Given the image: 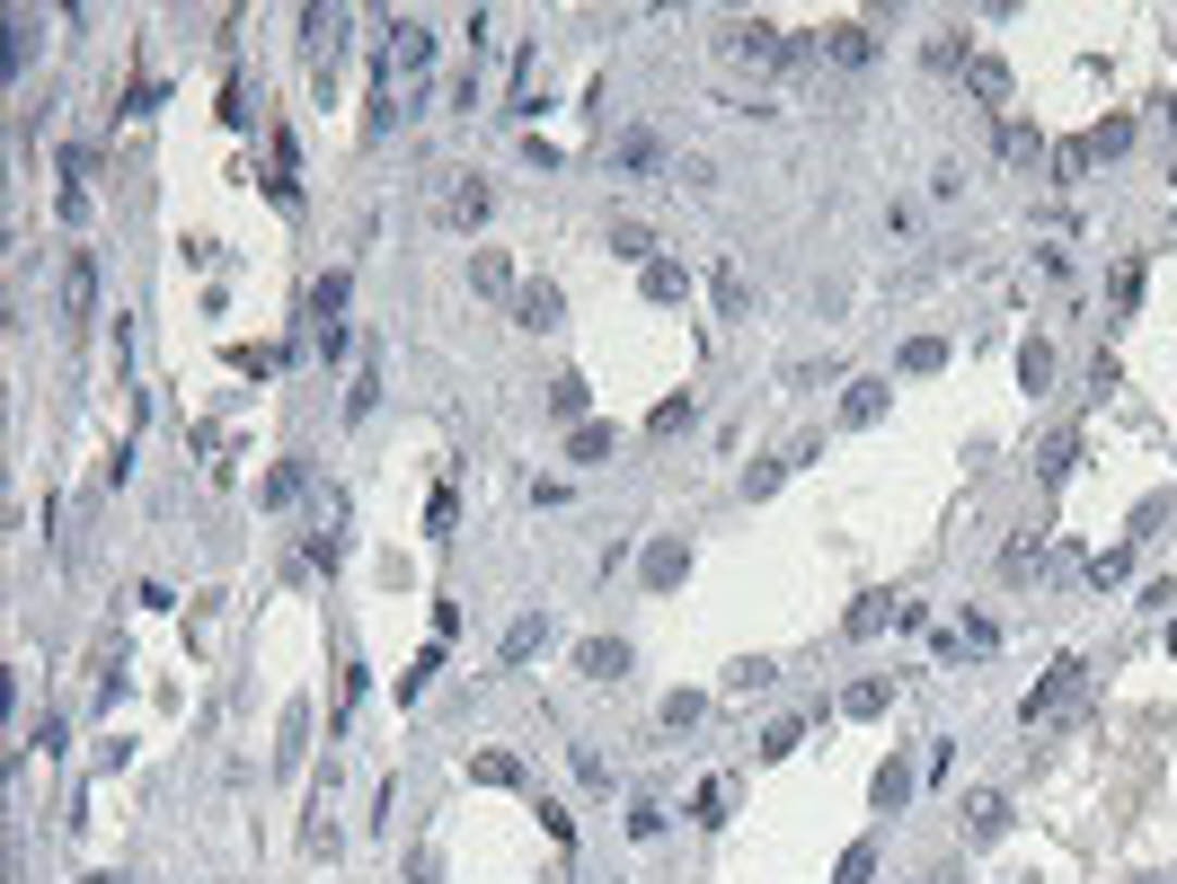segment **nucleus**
Masks as SVG:
<instances>
[{
	"label": "nucleus",
	"mask_w": 1177,
	"mask_h": 884,
	"mask_svg": "<svg viewBox=\"0 0 1177 884\" xmlns=\"http://www.w3.org/2000/svg\"><path fill=\"white\" fill-rule=\"evenodd\" d=\"M1071 699H1080V655H1063V663L1027 690V725H1036V717H1054V708H1071Z\"/></svg>",
	"instance_id": "nucleus-1"
},
{
	"label": "nucleus",
	"mask_w": 1177,
	"mask_h": 884,
	"mask_svg": "<svg viewBox=\"0 0 1177 884\" xmlns=\"http://www.w3.org/2000/svg\"><path fill=\"white\" fill-rule=\"evenodd\" d=\"M425 62H434V36L417 18H399V27H389V72H425Z\"/></svg>",
	"instance_id": "nucleus-2"
},
{
	"label": "nucleus",
	"mask_w": 1177,
	"mask_h": 884,
	"mask_svg": "<svg viewBox=\"0 0 1177 884\" xmlns=\"http://www.w3.org/2000/svg\"><path fill=\"white\" fill-rule=\"evenodd\" d=\"M575 663H584V682H620V672H629V646H620V637H584Z\"/></svg>",
	"instance_id": "nucleus-3"
},
{
	"label": "nucleus",
	"mask_w": 1177,
	"mask_h": 884,
	"mask_svg": "<svg viewBox=\"0 0 1177 884\" xmlns=\"http://www.w3.org/2000/svg\"><path fill=\"white\" fill-rule=\"evenodd\" d=\"M727 53H753V62H797V45L779 36V27H735V36H727Z\"/></svg>",
	"instance_id": "nucleus-4"
},
{
	"label": "nucleus",
	"mask_w": 1177,
	"mask_h": 884,
	"mask_svg": "<svg viewBox=\"0 0 1177 884\" xmlns=\"http://www.w3.org/2000/svg\"><path fill=\"white\" fill-rule=\"evenodd\" d=\"M89 301H98V265L72 257V275H62V319H89Z\"/></svg>",
	"instance_id": "nucleus-5"
},
{
	"label": "nucleus",
	"mask_w": 1177,
	"mask_h": 884,
	"mask_svg": "<svg viewBox=\"0 0 1177 884\" xmlns=\"http://www.w3.org/2000/svg\"><path fill=\"white\" fill-rule=\"evenodd\" d=\"M301 36H310V62H337V45H346V18H337V10H310V18H301Z\"/></svg>",
	"instance_id": "nucleus-6"
},
{
	"label": "nucleus",
	"mask_w": 1177,
	"mask_h": 884,
	"mask_svg": "<svg viewBox=\"0 0 1177 884\" xmlns=\"http://www.w3.org/2000/svg\"><path fill=\"white\" fill-rule=\"evenodd\" d=\"M823 53L859 72V62H877V36H868V27H832V36H823Z\"/></svg>",
	"instance_id": "nucleus-7"
},
{
	"label": "nucleus",
	"mask_w": 1177,
	"mask_h": 884,
	"mask_svg": "<svg viewBox=\"0 0 1177 884\" xmlns=\"http://www.w3.org/2000/svg\"><path fill=\"white\" fill-rule=\"evenodd\" d=\"M885 620H903V601H894V593H868L859 610H850V637H877Z\"/></svg>",
	"instance_id": "nucleus-8"
},
{
	"label": "nucleus",
	"mask_w": 1177,
	"mask_h": 884,
	"mask_svg": "<svg viewBox=\"0 0 1177 884\" xmlns=\"http://www.w3.org/2000/svg\"><path fill=\"white\" fill-rule=\"evenodd\" d=\"M541 646H549V620H513L505 628V663H532Z\"/></svg>",
	"instance_id": "nucleus-9"
},
{
	"label": "nucleus",
	"mask_w": 1177,
	"mask_h": 884,
	"mask_svg": "<svg viewBox=\"0 0 1177 884\" xmlns=\"http://www.w3.org/2000/svg\"><path fill=\"white\" fill-rule=\"evenodd\" d=\"M513 319H522V327H558V284H532V292L513 301Z\"/></svg>",
	"instance_id": "nucleus-10"
},
{
	"label": "nucleus",
	"mask_w": 1177,
	"mask_h": 884,
	"mask_svg": "<svg viewBox=\"0 0 1177 884\" xmlns=\"http://www.w3.org/2000/svg\"><path fill=\"white\" fill-rule=\"evenodd\" d=\"M611 257H646V265H656V231H646V222H611Z\"/></svg>",
	"instance_id": "nucleus-11"
},
{
	"label": "nucleus",
	"mask_w": 1177,
	"mask_h": 884,
	"mask_svg": "<svg viewBox=\"0 0 1177 884\" xmlns=\"http://www.w3.org/2000/svg\"><path fill=\"white\" fill-rule=\"evenodd\" d=\"M841 708H850V717H885V708H894V682H850Z\"/></svg>",
	"instance_id": "nucleus-12"
},
{
	"label": "nucleus",
	"mask_w": 1177,
	"mask_h": 884,
	"mask_svg": "<svg viewBox=\"0 0 1177 884\" xmlns=\"http://www.w3.org/2000/svg\"><path fill=\"white\" fill-rule=\"evenodd\" d=\"M965 813H974V841H1001V832H1009V805H1001V796H974Z\"/></svg>",
	"instance_id": "nucleus-13"
},
{
	"label": "nucleus",
	"mask_w": 1177,
	"mask_h": 884,
	"mask_svg": "<svg viewBox=\"0 0 1177 884\" xmlns=\"http://www.w3.org/2000/svg\"><path fill=\"white\" fill-rule=\"evenodd\" d=\"M470 770H479V787H522V761L513 752H479Z\"/></svg>",
	"instance_id": "nucleus-14"
},
{
	"label": "nucleus",
	"mask_w": 1177,
	"mask_h": 884,
	"mask_svg": "<svg viewBox=\"0 0 1177 884\" xmlns=\"http://www.w3.org/2000/svg\"><path fill=\"white\" fill-rule=\"evenodd\" d=\"M717 310H727V319H753V292H744L735 265H717Z\"/></svg>",
	"instance_id": "nucleus-15"
},
{
	"label": "nucleus",
	"mask_w": 1177,
	"mask_h": 884,
	"mask_svg": "<svg viewBox=\"0 0 1177 884\" xmlns=\"http://www.w3.org/2000/svg\"><path fill=\"white\" fill-rule=\"evenodd\" d=\"M567 460H611V425H575L567 434Z\"/></svg>",
	"instance_id": "nucleus-16"
},
{
	"label": "nucleus",
	"mask_w": 1177,
	"mask_h": 884,
	"mask_svg": "<svg viewBox=\"0 0 1177 884\" xmlns=\"http://www.w3.org/2000/svg\"><path fill=\"white\" fill-rule=\"evenodd\" d=\"M841 416H850V425H877V416H885V389H877V381H859V389H850V407H841Z\"/></svg>",
	"instance_id": "nucleus-17"
},
{
	"label": "nucleus",
	"mask_w": 1177,
	"mask_h": 884,
	"mask_svg": "<svg viewBox=\"0 0 1177 884\" xmlns=\"http://www.w3.org/2000/svg\"><path fill=\"white\" fill-rule=\"evenodd\" d=\"M903 796H912V761H885V770H877V805H885V813H894V805H903Z\"/></svg>",
	"instance_id": "nucleus-18"
},
{
	"label": "nucleus",
	"mask_w": 1177,
	"mask_h": 884,
	"mask_svg": "<svg viewBox=\"0 0 1177 884\" xmlns=\"http://www.w3.org/2000/svg\"><path fill=\"white\" fill-rule=\"evenodd\" d=\"M682 575V539H656V549H646V584H673Z\"/></svg>",
	"instance_id": "nucleus-19"
},
{
	"label": "nucleus",
	"mask_w": 1177,
	"mask_h": 884,
	"mask_svg": "<svg viewBox=\"0 0 1177 884\" xmlns=\"http://www.w3.org/2000/svg\"><path fill=\"white\" fill-rule=\"evenodd\" d=\"M779 682V663H761V655H744L735 672H727V690H770Z\"/></svg>",
	"instance_id": "nucleus-20"
},
{
	"label": "nucleus",
	"mask_w": 1177,
	"mask_h": 884,
	"mask_svg": "<svg viewBox=\"0 0 1177 884\" xmlns=\"http://www.w3.org/2000/svg\"><path fill=\"white\" fill-rule=\"evenodd\" d=\"M877 875V849L859 841V849H841V867H832V884H868Z\"/></svg>",
	"instance_id": "nucleus-21"
},
{
	"label": "nucleus",
	"mask_w": 1177,
	"mask_h": 884,
	"mask_svg": "<svg viewBox=\"0 0 1177 884\" xmlns=\"http://www.w3.org/2000/svg\"><path fill=\"white\" fill-rule=\"evenodd\" d=\"M443 213H451V222H479V213H487V186H451Z\"/></svg>",
	"instance_id": "nucleus-22"
},
{
	"label": "nucleus",
	"mask_w": 1177,
	"mask_h": 884,
	"mask_svg": "<svg viewBox=\"0 0 1177 884\" xmlns=\"http://www.w3.org/2000/svg\"><path fill=\"white\" fill-rule=\"evenodd\" d=\"M646 301H682V265H665V257L646 265Z\"/></svg>",
	"instance_id": "nucleus-23"
},
{
	"label": "nucleus",
	"mask_w": 1177,
	"mask_h": 884,
	"mask_svg": "<svg viewBox=\"0 0 1177 884\" xmlns=\"http://www.w3.org/2000/svg\"><path fill=\"white\" fill-rule=\"evenodd\" d=\"M797 743H806V725H797V717H789V725H770V734H761V761H789Z\"/></svg>",
	"instance_id": "nucleus-24"
},
{
	"label": "nucleus",
	"mask_w": 1177,
	"mask_h": 884,
	"mask_svg": "<svg viewBox=\"0 0 1177 884\" xmlns=\"http://www.w3.org/2000/svg\"><path fill=\"white\" fill-rule=\"evenodd\" d=\"M620 169H629V177L656 169V133H629V142H620Z\"/></svg>",
	"instance_id": "nucleus-25"
},
{
	"label": "nucleus",
	"mask_w": 1177,
	"mask_h": 884,
	"mask_svg": "<svg viewBox=\"0 0 1177 884\" xmlns=\"http://www.w3.org/2000/svg\"><path fill=\"white\" fill-rule=\"evenodd\" d=\"M1071 460H1080V434H1054V443H1044V460H1036V469H1044V478H1063Z\"/></svg>",
	"instance_id": "nucleus-26"
},
{
	"label": "nucleus",
	"mask_w": 1177,
	"mask_h": 884,
	"mask_svg": "<svg viewBox=\"0 0 1177 884\" xmlns=\"http://www.w3.org/2000/svg\"><path fill=\"white\" fill-rule=\"evenodd\" d=\"M549 407H558V416H567V425H584V381H575V372H567V381H558V389H549Z\"/></svg>",
	"instance_id": "nucleus-27"
},
{
	"label": "nucleus",
	"mask_w": 1177,
	"mask_h": 884,
	"mask_svg": "<svg viewBox=\"0 0 1177 884\" xmlns=\"http://www.w3.org/2000/svg\"><path fill=\"white\" fill-rule=\"evenodd\" d=\"M903 363H912V372H939V363H947V346H939V336H912Z\"/></svg>",
	"instance_id": "nucleus-28"
},
{
	"label": "nucleus",
	"mask_w": 1177,
	"mask_h": 884,
	"mask_svg": "<svg viewBox=\"0 0 1177 884\" xmlns=\"http://www.w3.org/2000/svg\"><path fill=\"white\" fill-rule=\"evenodd\" d=\"M310 310H319V319H337V310H346V275H319V292H310Z\"/></svg>",
	"instance_id": "nucleus-29"
},
{
	"label": "nucleus",
	"mask_w": 1177,
	"mask_h": 884,
	"mask_svg": "<svg viewBox=\"0 0 1177 884\" xmlns=\"http://www.w3.org/2000/svg\"><path fill=\"white\" fill-rule=\"evenodd\" d=\"M1018 381H1027V389H1044V381H1054V354L1027 346V354H1018Z\"/></svg>",
	"instance_id": "nucleus-30"
},
{
	"label": "nucleus",
	"mask_w": 1177,
	"mask_h": 884,
	"mask_svg": "<svg viewBox=\"0 0 1177 884\" xmlns=\"http://www.w3.org/2000/svg\"><path fill=\"white\" fill-rule=\"evenodd\" d=\"M1125 142H1133V124H1125V115H1106V124L1089 133V151H1125Z\"/></svg>",
	"instance_id": "nucleus-31"
},
{
	"label": "nucleus",
	"mask_w": 1177,
	"mask_h": 884,
	"mask_svg": "<svg viewBox=\"0 0 1177 884\" xmlns=\"http://www.w3.org/2000/svg\"><path fill=\"white\" fill-rule=\"evenodd\" d=\"M789 469H797V451H789V460H761V469H753V478H744V487H753V496H770L779 478H789Z\"/></svg>",
	"instance_id": "nucleus-32"
},
{
	"label": "nucleus",
	"mask_w": 1177,
	"mask_h": 884,
	"mask_svg": "<svg viewBox=\"0 0 1177 884\" xmlns=\"http://www.w3.org/2000/svg\"><path fill=\"white\" fill-rule=\"evenodd\" d=\"M646 425H656V434H682V425H691V398H665V407H656Z\"/></svg>",
	"instance_id": "nucleus-33"
},
{
	"label": "nucleus",
	"mask_w": 1177,
	"mask_h": 884,
	"mask_svg": "<svg viewBox=\"0 0 1177 884\" xmlns=\"http://www.w3.org/2000/svg\"><path fill=\"white\" fill-rule=\"evenodd\" d=\"M665 725H673V734H682V725H699V699H691V690H673V699H665Z\"/></svg>",
	"instance_id": "nucleus-34"
},
{
	"label": "nucleus",
	"mask_w": 1177,
	"mask_h": 884,
	"mask_svg": "<svg viewBox=\"0 0 1177 884\" xmlns=\"http://www.w3.org/2000/svg\"><path fill=\"white\" fill-rule=\"evenodd\" d=\"M1168 655H1177V620H1168Z\"/></svg>",
	"instance_id": "nucleus-35"
},
{
	"label": "nucleus",
	"mask_w": 1177,
	"mask_h": 884,
	"mask_svg": "<svg viewBox=\"0 0 1177 884\" xmlns=\"http://www.w3.org/2000/svg\"><path fill=\"white\" fill-rule=\"evenodd\" d=\"M1168 124H1177V107H1168Z\"/></svg>",
	"instance_id": "nucleus-36"
}]
</instances>
